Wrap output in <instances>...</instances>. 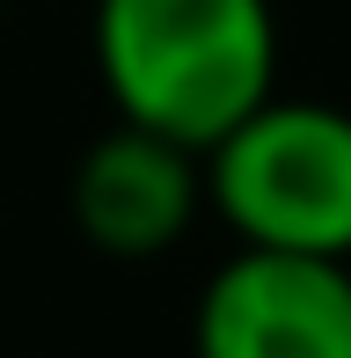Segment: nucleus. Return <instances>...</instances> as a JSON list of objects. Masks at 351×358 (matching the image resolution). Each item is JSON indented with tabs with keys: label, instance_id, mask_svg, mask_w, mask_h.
<instances>
[{
	"label": "nucleus",
	"instance_id": "obj_1",
	"mask_svg": "<svg viewBox=\"0 0 351 358\" xmlns=\"http://www.w3.org/2000/svg\"><path fill=\"white\" fill-rule=\"evenodd\" d=\"M95 73L117 124L190 154L278 95L271 0H95Z\"/></svg>",
	"mask_w": 351,
	"mask_h": 358
},
{
	"label": "nucleus",
	"instance_id": "obj_3",
	"mask_svg": "<svg viewBox=\"0 0 351 358\" xmlns=\"http://www.w3.org/2000/svg\"><path fill=\"white\" fill-rule=\"evenodd\" d=\"M198 358H351V264L234 249L190 315Z\"/></svg>",
	"mask_w": 351,
	"mask_h": 358
},
{
	"label": "nucleus",
	"instance_id": "obj_4",
	"mask_svg": "<svg viewBox=\"0 0 351 358\" xmlns=\"http://www.w3.org/2000/svg\"><path fill=\"white\" fill-rule=\"evenodd\" d=\"M66 205L88 249L117 256V264H147V256H169L190 234V220L205 213V169L190 146H176L162 132L110 124L73 161Z\"/></svg>",
	"mask_w": 351,
	"mask_h": 358
},
{
	"label": "nucleus",
	"instance_id": "obj_2",
	"mask_svg": "<svg viewBox=\"0 0 351 358\" xmlns=\"http://www.w3.org/2000/svg\"><path fill=\"white\" fill-rule=\"evenodd\" d=\"M205 205L242 249L351 264V110L271 95L198 154Z\"/></svg>",
	"mask_w": 351,
	"mask_h": 358
}]
</instances>
